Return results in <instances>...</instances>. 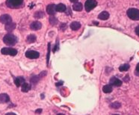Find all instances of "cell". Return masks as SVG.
Returning a JSON list of instances; mask_svg holds the SVG:
<instances>
[{"label":"cell","mask_w":139,"mask_h":115,"mask_svg":"<svg viewBox=\"0 0 139 115\" xmlns=\"http://www.w3.org/2000/svg\"><path fill=\"white\" fill-rule=\"evenodd\" d=\"M46 12H47L48 14H50V16H54L55 14V5L54 4H50L49 5H47L46 7Z\"/></svg>","instance_id":"30bf717a"},{"label":"cell","mask_w":139,"mask_h":115,"mask_svg":"<svg viewBox=\"0 0 139 115\" xmlns=\"http://www.w3.org/2000/svg\"><path fill=\"white\" fill-rule=\"evenodd\" d=\"M50 23L52 25H55L58 23V20L54 17V16H51L50 17Z\"/></svg>","instance_id":"cb8c5ba5"},{"label":"cell","mask_w":139,"mask_h":115,"mask_svg":"<svg viewBox=\"0 0 139 115\" xmlns=\"http://www.w3.org/2000/svg\"><path fill=\"white\" fill-rule=\"evenodd\" d=\"M135 34L139 36V25H138L136 28H135Z\"/></svg>","instance_id":"83f0119b"},{"label":"cell","mask_w":139,"mask_h":115,"mask_svg":"<svg viewBox=\"0 0 139 115\" xmlns=\"http://www.w3.org/2000/svg\"><path fill=\"white\" fill-rule=\"evenodd\" d=\"M44 17H45V13H44L43 11H37L34 14V17L35 19H41V18H43Z\"/></svg>","instance_id":"44dd1931"},{"label":"cell","mask_w":139,"mask_h":115,"mask_svg":"<svg viewBox=\"0 0 139 115\" xmlns=\"http://www.w3.org/2000/svg\"><path fill=\"white\" fill-rule=\"evenodd\" d=\"M23 3V0H7L6 5L10 8H18Z\"/></svg>","instance_id":"3957f363"},{"label":"cell","mask_w":139,"mask_h":115,"mask_svg":"<svg viewBox=\"0 0 139 115\" xmlns=\"http://www.w3.org/2000/svg\"><path fill=\"white\" fill-rule=\"evenodd\" d=\"M70 1L71 2H78L79 1V0H70Z\"/></svg>","instance_id":"836d02e7"},{"label":"cell","mask_w":139,"mask_h":115,"mask_svg":"<svg viewBox=\"0 0 139 115\" xmlns=\"http://www.w3.org/2000/svg\"><path fill=\"white\" fill-rule=\"evenodd\" d=\"M25 56L28 58H30V59H36L39 58L40 53L38 52L33 51V50H28L25 52Z\"/></svg>","instance_id":"8992f818"},{"label":"cell","mask_w":139,"mask_h":115,"mask_svg":"<svg viewBox=\"0 0 139 115\" xmlns=\"http://www.w3.org/2000/svg\"><path fill=\"white\" fill-rule=\"evenodd\" d=\"M16 28V24L14 23H10L7 25H5V30L8 32H11L12 31H13Z\"/></svg>","instance_id":"9a60e30c"},{"label":"cell","mask_w":139,"mask_h":115,"mask_svg":"<svg viewBox=\"0 0 139 115\" xmlns=\"http://www.w3.org/2000/svg\"><path fill=\"white\" fill-rule=\"evenodd\" d=\"M40 76H32V78L30 79V81H31V83L32 84H36L39 81H40Z\"/></svg>","instance_id":"7402d4cb"},{"label":"cell","mask_w":139,"mask_h":115,"mask_svg":"<svg viewBox=\"0 0 139 115\" xmlns=\"http://www.w3.org/2000/svg\"><path fill=\"white\" fill-rule=\"evenodd\" d=\"M73 9L76 11H82L83 9V5L81 2H76L73 5Z\"/></svg>","instance_id":"2e32d148"},{"label":"cell","mask_w":139,"mask_h":115,"mask_svg":"<svg viewBox=\"0 0 139 115\" xmlns=\"http://www.w3.org/2000/svg\"><path fill=\"white\" fill-rule=\"evenodd\" d=\"M120 106H121V104H120V103H118V102H114V103H112V104L110 105V107H111V108H115V109L120 108Z\"/></svg>","instance_id":"d4e9b609"},{"label":"cell","mask_w":139,"mask_h":115,"mask_svg":"<svg viewBox=\"0 0 139 115\" xmlns=\"http://www.w3.org/2000/svg\"><path fill=\"white\" fill-rule=\"evenodd\" d=\"M109 84L111 86H114V87H120L122 85V81L120 80L119 79L116 77H112L111 78L109 81Z\"/></svg>","instance_id":"ba28073f"},{"label":"cell","mask_w":139,"mask_h":115,"mask_svg":"<svg viewBox=\"0 0 139 115\" xmlns=\"http://www.w3.org/2000/svg\"><path fill=\"white\" fill-rule=\"evenodd\" d=\"M123 80H124V81H126V82H128L129 81V76H126L124 79H123Z\"/></svg>","instance_id":"f1b7e54d"},{"label":"cell","mask_w":139,"mask_h":115,"mask_svg":"<svg viewBox=\"0 0 139 115\" xmlns=\"http://www.w3.org/2000/svg\"><path fill=\"white\" fill-rule=\"evenodd\" d=\"M41 112H42V109H37L35 111V113H37V114H40Z\"/></svg>","instance_id":"4dcf8cb0"},{"label":"cell","mask_w":139,"mask_h":115,"mask_svg":"<svg viewBox=\"0 0 139 115\" xmlns=\"http://www.w3.org/2000/svg\"><path fill=\"white\" fill-rule=\"evenodd\" d=\"M97 5L96 0H87L85 3V8L87 12H90Z\"/></svg>","instance_id":"277c9868"},{"label":"cell","mask_w":139,"mask_h":115,"mask_svg":"<svg viewBox=\"0 0 139 115\" xmlns=\"http://www.w3.org/2000/svg\"><path fill=\"white\" fill-rule=\"evenodd\" d=\"M58 49V40H57V44H56V46H55V48H54L53 49V52H55L57 49Z\"/></svg>","instance_id":"f546056e"},{"label":"cell","mask_w":139,"mask_h":115,"mask_svg":"<svg viewBox=\"0 0 139 115\" xmlns=\"http://www.w3.org/2000/svg\"><path fill=\"white\" fill-rule=\"evenodd\" d=\"M135 74L138 76H139V64H137L136 66V69H135Z\"/></svg>","instance_id":"4316f807"},{"label":"cell","mask_w":139,"mask_h":115,"mask_svg":"<svg viewBox=\"0 0 139 115\" xmlns=\"http://www.w3.org/2000/svg\"><path fill=\"white\" fill-rule=\"evenodd\" d=\"M63 84V82H62V81H61V83H60V82L56 83V86H57V87H58V85H61V84Z\"/></svg>","instance_id":"d6a6232c"},{"label":"cell","mask_w":139,"mask_h":115,"mask_svg":"<svg viewBox=\"0 0 139 115\" xmlns=\"http://www.w3.org/2000/svg\"><path fill=\"white\" fill-rule=\"evenodd\" d=\"M113 115H119V114H113Z\"/></svg>","instance_id":"d590c367"},{"label":"cell","mask_w":139,"mask_h":115,"mask_svg":"<svg viewBox=\"0 0 139 115\" xmlns=\"http://www.w3.org/2000/svg\"><path fill=\"white\" fill-rule=\"evenodd\" d=\"M41 28H42V23L39 21H35L30 25V28L33 31L40 30Z\"/></svg>","instance_id":"9c48e42d"},{"label":"cell","mask_w":139,"mask_h":115,"mask_svg":"<svg viewBox=\"0 0 139 115\" xmlns=\"http://www.w3.org/2000/svg\"><path fill=\"white\" fill-rule=\"evenodd\" d=\"M66 10H67L66 5L62 3H60L55 5V11L58 12H64V11H66Z\"/></svg>","instance_id":"5bb4252c"},{"label":"cell","mask_w":139,"mask_h":115,"mask_svg":"<svg viewBox=\"0 0 139 115\" xmlns=\"http://www.w3.org/2000/svg\"><path fill=\"white\" fill-rule=\"evenodd\" d=\"M21 90L24 93H27L28 91H29L31 90V85L26 82H24L22 85H21Z\"/></svg>","instance_id":"ac0fdd59"},{"label":"cell","mask_w":139,"mask_h":115,"mask_svg":"<svg viewBox=\"0 0 139 115\" xmlns=\"http://www.w3.org/2000/svg\"><path fill=\"white\" fill-rule=\"evenodd\" d=\"M5 115H17V114H14V113H11H11H7Z\"/></svg>","instance_id":"1f68e13d"},{"label":"cell","mask_w":139,"mask_h":115,"mask_svg":"<svg viewBox=\"0 0 139 115\" xmlns=\"http://www.w3.org/2000/svg\"><path fill=\"white\" fill-rule=\"evenodd\" d=\"M127 16L129 17V19L135 20V21H138L139 20V10L137 8H129L127 12Z\"/></svg>","instance_id":"7a4b0ae2"},{"label":"cell","mask_w":139,"mask_h":115,"mask_svg":"<svg viewBox=\"0 0 139 115\" xmlns=\"http://www.w3.org/2000/svg\"><path fill=\"white\" fill-rule=\"evenodd\" d=\"M37 40V37L35 34H30L26 38V41L28 44H32V43H35Z\"/></svg>","instance_id":"ffe728a7"},{"label":"cell","mask_w":139,"mask_h":115,"mask_svg":"<svg viewBox=\"0 0 139 115\" xmlns=\"http://www.w3.org/2000/svg\"><path fill=\"white\" fill-rule=\"evenodd\" d=\"M25 82V79L23 77H17L14 79V84H16L17 87H20V86Z\"/></svg>","instance_id":"4fadbf2b"},{"label":"cell","mask_w":139,"mask_h":115,"mask_svg":"<svg viewBox=\"0 0 139 115\" xmlns=\"http://www.w3.org/2000/svg\"><path fill=\"white\" fill-rule=\"evenodd\" d=\"M50 43L48 44V53H47V64L49 63L50 60Z\"/></svg>","instance_id":"484cf974"},{"label":"cell","mask_w":139,"mask_h":115,"mask_svg":"<svg viewBox=\"0 0 139 115\" xmlns=\"http://www.w3.org/2000/svg\"><path fill=\"white\" fill-rule=\"evenodd\" d=\"M57 115H65V114H58Z\"/></svg>","instance_id":"e575fe53"},{"label":"cell","mask_w":139,"mask_h":115,"mask_svg":"<svg viewBox=\"0 0 139 115\" xmlns=\"http://www.w3.org/2000/svg\"><path fill=\"white\" fill-rule=\"evenodd\" d=\"M98 18L102 20H106L109 18V13L107 11H102L98 15Z\"/></svg>","instance_id":"7c38bea8"},{"label":"cell","mask_w":139,"mask_h":115,"mask_svg":"<svg viewBox=\"0 0 139 115\" xmlns=\"http://www.w3.org/2000/svg\"><path fill=\"white\" fill-rule=\"evenodd\" d=\"M3 42L8 46H14L17 42V37L13 34H7L3 37Z\"/></svg>","instance_id":"6da1fadb"},{"label":"cell","mask_w":139,"mask_h":115,"mask_svg":"<svg viewBox=\"0 0 139 115\" xmlns=\"http://www.w3.org/2000/svg\"><path fill=\"white\" fill-rule=\"evenodd\" d=\"M129 67H130L129 64H123V65L120 66V67H119V70H120V72H125V71L129 70Z\"/></svg>","instance_id":"603a6c76"},{"label":"cell","mask_w":139,"mask_h":115,"mask_svg":"<svg viewBox=\"0 0 139 115\" xmlns=\"http://www.w3.org/2000/svg\"><path fill=\"white\" fill-rule=\"evenodd\" d=\"M1 52L3 55H11V56H15L17 54V50L13 49V48L5 47V48L2 49Z\"/></svg>","instance_id":"5b68a950"},{"label":"cell","mask_w":139,"mask_h":115,"mask_svg":"<svg viewBox=\"0 0 139 115\" xmlns=\"http://www.w3.org/2000/svg\"><path fill=\"white\" fill-rule=\"evenodd\" d=\"M0 22L3 24L7 25L10 23H12V18L9 14H2V15L0 17Z\"/></svg>","instance_id":"52a82bcc"},{"label":"cell","mask_w":139,"mask_h":115,"mask_svg":"<svg viewBox=\"0 0 139 115\" xmlns=\"http://www.w3.org/2000/svg\"><path fill=\"white\" fill-rule=\"evenodd\" d=\"M10 101V97L6 93L0 94V103H6Z\"/></svg>","instance_id":"8fae6325"},{"label":"cell","mask_w":139,"mask_h":115,"mask_svg":"<svg viewBox=\"0 0 139 115\" xmlns=\"http://www.w3.org/2000/svg\"><path fill=\"white\" fill-rule=\"evenodd\" d=\"M81 28V24L79 22H73L70 24V28L73 31H77Z\"/></svg>","instance_id":"e0dca14e"},{"label":"cell","mask_w":139,"mask_h":115,"mask_svg":"<svg viewBox=\"0 0 139 115\" xmlns=\"http://www.w3.org/2000/svg\"><path fill=\"white\" fill-rule=\"evenodd\" d=\"M112 86H111L110 84H106L105 86H103L102 88V91L105 93H110L112 92Z\"/></svg>","instance_id":"d6986e66"}]
</instances>
